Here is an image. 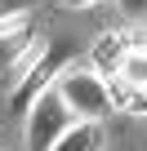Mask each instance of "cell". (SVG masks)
<instances>
[{
  "instance_id": "7a4b0ae2",
  "label": "cell",
  "mask_w": 147,
  "mask_h": 151,
  "mask_svg": "<svg viewBox=\"0 0 147 151\" xmlns=\"http://www.w3.org/2000/svg\"><path fill=\"white\" fill-rule=\"evenodd\" d=\"M71 120H76V116H71V107L58 98L54 85H49L45 93H36L31 107L22 111V138H27V151H49L54 138H58Z\"/></svg>"
},
{
  "instance_id": "8992f818",
  "label": "cell",
  "mask_w": 147,
  "mask_h": 151,
  "mask_svg": "<svg viewBox=\"0 0 147 151\" xmlns=\"http://www.w3.org/2000/svg\"><path fill=\"white\" fill-rule=\"evenodd\" d=\"M129 45H134V36H129V31H112V36H103V40L94 45V67H107V71H112Z\"/></svg>"
},
{
  "instance_id": "277c9868",
  "label": "cell",
  "mask_w": 147,
  "mask_h": 151,
  "mask_svg": "<svg viewBox=\"0 0 147 151\" xmlns=\"http://www.w3.org/2000/svg\"><path fill=\"white\" fill-rule=\"evenodd\" d=\"M112 80L129 98V107H147V45L143 40H134L120 53V62L112 67Z\"/></svg>"
},
{
  "instance_id": "52a82bcc",
  "label": "cell",
  "mask_w": 147,
  "mask_h": 151,
  "mask_svg": "<svg viewBox=\"0 0 147 151\" xmlns=\"http://www.w3.org/2000/svg\"><path fill=\"white\" fill-rule=\"evenodd\" d=\"M36 0H0V27H9V22H27Z\"/></svg>"
},
{
  "instance_id": "9c48e42d",
  "label": "cell",
  "mask_w": 147,
  "mask_h": 151,
  "mask_svg": "<svg viewBox=\"0 0 147 151\" xmlns=\"http://www.w3.org/2000/svg\"><path fill=\"white\" fill-rule=\"evenodd\" d=\"M58 5H62V9H94L98 0H58Z\"/></svg>"
},
{
  "instance_id": "5b68a950",
  "label": "cell",
  "mask_w": 147,
  "mask_h": 151,
  "mask_svg": "<svg viewBox=\"0 0 147 151\" xmlns=\"http://www.w3.org/2000/svg\"><path fill=\"white\" fill-rule=\"evenodd\" d=\"M98 147V120H71L49 151H94Z\"/></svg>"
},
{
  "instance_id": "30bf717a",
  "label": "cell",
  "mask_w": 147,
  "mask_h": 151,
  "mask_svg": "<svg viewBox=\"0 0 147 151\" xmlns=\"http://www.w3.org/2000/svg\"><path fill=\"white\" fill-rule=\"evenodd\" d=\"M94 151H98V147H94Z\"/></svg>"
},
{
  "instance_id": "ba28073f",
  "label": "cell",
  "mask_w": 147,
  "mask_h": 151,
  "mask_svg": "<svg viewBox=\"0 0 147 151\" xmlns=\"http://www.w3.org/2000/svg\"><path fill=\"white\" fill-rule=\"evenodd\" d=\"M116 9H120V18H125V22L147 27V0H116Z\"/></svg>"
},
{
  "instance_id": "3957f363",
  "label": "cell",
  "mask_w": 147,
  "mask_h": 151,
  "mask_svg": "<svg viewBox=\"0 0 147 151\" xmlns=\"http://www.w3.org/2000/svg\"><path fill=\"white\" fill-rule=\"evenodd\" d=\"M67 62H71V49L49 40V49H45V53L22 71V76H18V80H14V89H9V111H14V116H22V111L31 107V98H36V93H45V89L58 80V71H62Z\"/></svg>"
},
{
  "instance_id": "6da1fadb",
  "label": "cell",
  "mask_w": 147,
  "mask_h": 151,
  "mask_svg": "<svg viewBox=\"0 0 147 151\" xmlns=\"http://www.w3.org/2000/svg\"><path fill=\"white\" fill-rule=\"evenodd\" d=\"M54 89H58V98L71 107V116H76V120H107V116H112V102H116L112 85L103 80L98 71H89V67H71V62L58 71Z\"/></svg>"
}]
</instances>
